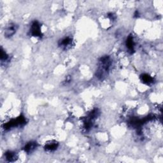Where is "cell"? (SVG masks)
Instances as JSON below:
<instances>
[{"instance_id": "obj_1", "label": "cell", "mask_w": 163, "mask_h": 163, "mask_svg": "<svg viewBox=\"0 0 163 163\" xmlns=\"http://www.w3.org/2000/svg\"><path fill=\"white\" fill-rule=\"evenodd\" d=\"M30 34L32 37L40 38L42 36L41 31V26L38 21H34L32 23L30 28Z\"/></svg>"}, {"instance_id": "obj_2", "label": "cell", "mask_w": 163, "mask_h": 163, "mask_svg": "<svg viewBox=\"0 0 163 163\" xmlns=\"http://www.w3.org/2000/svg\"><path fill=\"white\" fill-rule=\"evenodd\" d=\"M59 45L63 49L68 50L72 48V46L73 45V40L70 37H65L59 42Z\"/></svg>"}, {"instance_id": "obj_3", "label": "cell", "mask_w": 163, "mask_h": 163, "mask_svg": "<svg viewBox=\"0 0 163 163\" xmlns=\"http://www.w3.org/2000/svg\"><path fill=\"white\" fill-rule=\"evenodd\" d=\"M58 146H59V144L55 141H50L47 143H46L44 149L46 151V152H54L55 150L57 148Z\"/></svg>"}, {"instance_id": "obj_4", "label": "cell", "mask_w": 163, "mask_h": 163, "mask_svg": "<svg viewBox=\"0 0 163 163\" xmlns=\"http://www.w3.org/2000/svg\"><path fill=\"white\" fill-rule=\"evenodd\" d=\"M17 29V26L16 24H9L5 29V37H12L14 34L15 33Z\"/></svg>"}, {"instance_id": "obj_5", "label": "cell", "mask_w": 163, "mask_h": 163, "mask_svg": "<svg viewBox=\"0 0 163 163\" xmlns=\"http://www.w3.org/2000/svg\"><path fill=\"white\" fill-rule=\"evenodd\" d=\"M37 147H38V144L37 142H30L25 145V147H24V151L26 153L31 154L36 150Z\"/></svg>"}, {"instance_id": "obj_6", "label": "cell", "mask_w": 163, "mask_h": 163, "mask_svg": "<svg viewBox=\"0 0 163 163\" xmlns=\"http://www.w3.org/2000/svg\"><path fill=\"white\" fill-rule=\"evenodd\" d=\"M5 157L7 161L11 162L15 161L18 158V156L16 152H12V151H8V152H7L5 154Z\"/></svg>"}, {"instance_id": "obj_7", "label": "cell", "mask_w": 163, "mask_h": 163, "mask_svg": "<svg viewBox=\"0 0 163 163\" xmlns=\"http://www.w3.org/2000/svg\"><path fill=\"white\" fill-rule=\"evenodd\" d=\"M126 46L127 49L130 51H134L135 47V42L133 37L130 36L127 38L126 41Z\"/></svg>"}, {"instance_id": "obj_8", "label": "cell", "mask_w": 163, "mask_h": 163, "mask_svg": "<svg viewBox=\"0 0 163 163\" xmlns=\"http://www.w3.org/2000/svg\"><path fill=\"white\" fill-rule=\"evenodd\" d=\"M142 79L143 82L146 84H152L154 79L153 78L151 77L150 75H148V74H143L142 77Z\"/></svg>"}, {"instance_id": "obj_9", "label": "cell", "mask_w": 163, "mask_h": 163, "mask_svg": "<svg viewBox=\"0 0 163 163\" xmlns=\"http://www.w3.org/2000/svg\"><path fill=\"white\" fill-rule=\"evenodd\" d=\"M8 59V55L2 49L1 51V60L2 62H5L7 61Z\"/></svg>"}]
</instances>
